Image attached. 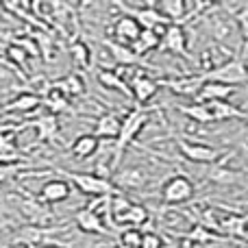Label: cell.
<instances>
[{"instance_id":"6da1fadb","label":"cell","mask_w":248,"mask_h":248,"mask_svg":"<svg viewBox=\"0 0 248 248\" xmlns=\"http://www.w3.org/2000/svg\"><path fill=\"white\" fill-rule=\"evenodd\" d=\"M150 120V111L148 109H141V107H135L131 111H126V116L122 118V124H120V135L118 140L113 141V159H111V170H116L118 163H120L122 155L126 153V148L135 141V137L140 135V131L148 124Z\"/></svg>"},{"instance_id":"7a4b0ae2","label":"cell","mask_w":248,"mask_h":248,"mask_svg":"<svg viewBox=\"0 0 248 248\" xmlns=\"http://www.w3.org/2000/svg\"><path fill=\"white\" fill-rule=\"evenodd\" d=\"M68 181L72 185H77L78 192L85 194L92 198H100V196H113L116 194V185L109 179L94 174V172H65Z\"/></svg>"},{"instance_id":"3957f363","label":"cell","mask_w":248,"mask_h":248,"mask_svg":"<svg viewBox=\"0 0 248 248\" xmlns=\"http://www.w3.org/2000/svg\"><path fill=\"white\" fill-rule=\"evenodd\" d=\"M202 77H205V81L235 87V85H244V83H248V68L242 59H231L224 65H220V68L211 70V72H202Z\"/></svg>"},{"instance_id":"277c9868","label":"cell","mask_w":248,"mask_h":248,"mask_svg":"<svg viewBox=\"0 0 248 248\" xmlns=\"http://www.w3.org/2000/svg\"><path fill=\"white\" fill-rule=\"evenodd\" d=\"M196 185L189 176L185 174H174L163 183L161 187V201L163 205H183V202L192 201Z\"/></svg>"},{"instance_id":"5b68a950","label":"cell","mask_w":248,"mask_h":248,"mask_svg":"<svg viewBox=\"0 0 248 248\" xmlns=\"http://www.w3.org/2000/svg\"><path fill=\"white\" fill-rule=\"evenodd\" d=\"M176 141V148L179 153L183 155L187 161H194V163H218L222 159V150L216 148V146H209V144H198V141H187L183 137H179Z\"/></svg>"},{"instance_id":"8992f818","label":"cell","mask_w":248,"mask_h":248,"mask_svg":"<svg viewBox=\"0 0 248 248\" xmlns=\"http://www.w3.org/2000/svg\"><path fill=\"white\" fill-rule=\"evenodd\" d=\"M159 85L168 87L172 94L185 96V98H196L201 94L202 85H205V77L201 74H189V77H170V78H159Z\"/></svg>"},{"instance_id":"52a82bcc","label":"cell","mask_w":248,"mask_h":248,"mask_svg":"<svg viewBox=\"0 0 248 248\" xmlns=\"http://www.w3.org/2000/svg\"><path fill=\"white\" fill-rule=\"evenodd\" d=\"M161 48L172 55H179L189 59V50H187V33L181 24H170L166 31V35L161 37Z\"/></svg>"},{"instance_id":"ba28073f","label":"cell","mask_w":248,"mask_h":248,"mask_svg":"<svg viewBox=\"0 0 248 248\" xmlns=\"http://www.w3.org/2000/svg\"><path fill=\"white\" fill-rule=\"evenodd\" d=\"M227 159H220L218 163L209 166V170H207V181H211V183H216V185H222V187L244 183V174L237 172V170L227 168Z\"/></svg>"},{"instance_id":"9c48e42d","label":"cell","mask_w":248,"mask_h":248,"mask_svg":"<svg viewBox=\"0 0 248 248\" xmlns=\"http://www.w3.org/2000/svg\"><path fill=\"white\" fill-rule=\"evenodd\" d=\"M128 87H131V94H133V98L137 100V105H146L155 94H157L159 83L155 81L153 77H148V74L137 72L135 77L131 78Z\"/></svg>"},{"instance_id":"30bf717a","label":"cell","mask_w":248,"mask_h":248,"mask_svg":"<svg viewBox=\"0 0 248 248\" xmlns=\"http://www.w3.org/2000/svg\"><path fill=\"white\" fill-rule=\"evenodd\" d=\"M74 222H77V227L81 229L83 233H92V235H109V233H111L107 227H105L103 218L96 216L94 211L87 209V207H83V209L77 211Z\"/></svg>"},{"instance_id":"8fae6325","label":"cell","mask_w":248,"mask_h":248,"mask_svg":"<svg viewBox=\"0 0 248 248\" xmlns=\"http://www.w3.org/2000/svg\"><path fill=\"white\" fill-rule=\"evenodd\" d=\"M70 192H72V189H70L68 181L50 179L42 185V189H39V201L50 202V205H55V202H63L65 198L70 196Z\"/></svg>"},{"instance_id":"7c38bea8","label":"cell","mask_w":248,"mask_h":248,"mask_svg":"<svg viewBox=\"0 0 248 248\" xmlns=\"http://www.w3.org/2000/svg\"><path fill=\"white\" fill-rule=\"evenodd\" d=\"M140 33H141V26L128 16H120L116 20V24H113V37H116V42L124 44V46H131L140 37Z\"/></svg>"},{"instance_id":"4fadbf2b","label":"cell","mask_w":248,"mask_h":248,"mask_svg":"<svg viewBox=\"0 0 248 248\" xmlns=\"http://www.w3.org/2000/svg\"><path fill=\"white\" fill-rule=\"evenodd\" d=\"M103 46L107 48V52L111 55V59L116 61L118 65H140L141 59L131 50V46H124V44L116 42V39H103Z\"/></svg>"},{"instance_id":"5bb4252c","label":"cell","mask_w":248,"mask_h":248,"mask_svg":"<svg viewBox=\"0 0 248 248\" xmlns=\"http://www.w3.org/2000/svg\"><path fill=\"white\" fill-rule=\"evenodd\" d=\"M207 109L211 111V116H214V122H227V120H246L248 118L244 116V111H242L240 107H235V105H231L229 100H214V103H205Z\"/></svg>"},{"instance_id":"9a60e30c","label":"cell","mask_w":248,"mask_h":248,"mask_svg":"<svg viewBox=\"0 0 248 248\" xmlns=\"http://www.w3.org/2000/svg\"><path fill=\"white\" fill-rule=\"evenodd\" d=\"M120 124L122 120L116 116V113H103V116L96 120L94 124V137H103V140H111V141H116L118 140V135H120Z\"/></svg>"},{"instance_id":"2e32d148","label":"cell","mask_w":248,"mask_h":248,"mask_svg":"<svg viewBox=\"0 0 248 248\" xmlns=\"http://www.w3.org/2000/svg\"><path fill=\"white\" fill-rule=\"evenodd\" d=\"M233 94H235V87L222 85V83L205 81L201 94H198L194 100H196V103H214V100H229Z\"/></svg>"},{"instance_id":"e0dca14e","label":"cell","mask_w":248,"mask_h":248,"mask_svg":"<svg viewBox=\"0 0 248 248\" xmlns=\"http://www.w3.org/2000/svg\"><path fill=\"white\" fill-rule=\"evenodd\" d=\"M209 29H211V35L218 39V44H222V42L227 44L237 33L235 20H231L229 16H214L209 20Z\"/></svg>"},{"instance_id":"ac0fdd59","label":"cell","mask_w":248,"mask_h":248,"mask_svg":"<svg viewBox=\"0 0 248 248\" xmlns=\"http://www.w3.org/2000/svg\"><path fill=\"white\" fill-rule=\"evenodd\" d=\"M233 59V52L229 50L224 44H211L209 48H207V52L202 55V61H205V68H207V72H211V70H216V68H220V65H224L227 61H231Z\"/></svg>"},{"instance_id":"d6986e66","label":"cell","mask_w":248,"mask_h":248,"mask_svg":"<svg viewBox=\"0 0 248 248\" xmlns=\"http://www.w3.org/2000/svg\"><path fill=\"white\" fill-rule=\"evenodd\" d=\"M96 78H98V83H100L103 87H107V90H116V92H120V94L128 96V98H133L128 83L124 81V78L116 72V70L103 68V70H98V72H96Z\"/></svg>"},{"instance_id":"ffe728a7","label":"cell","mask_w":248,"mask_h":248,"mask_svg":"<svg viewBox=\"0 0 248 248\" xmlns=\"http://www.w3.org/2000/svg\"><path fill=\"white\" fill-rule=\"evenodd\" d=\"M157 48H161V37H159L155 31H148V29H141L140 37H137L135 42L131 44V50L135 52L140 59L144 55H148V52L157 50Z\"/></svg>"},{"instance_id":"44dd1931","label":"cell","mask_w":248,"mask_h":248,"mask_svg":"<svg viewBox=\"0 0 248 248\" xmlns=\"http://www.w3.org/2000/svg\"><path fill=\"white\" fill-rule=\"evenodd\" d=\"M52 87H55L59 94H63L65 98H77V96L85 94V83H83V78L78 77V74H68V77L52 83Z\"/></svg>"},{"instance_id":"7402d4cb","label":"cell","mask_w":248,"mask_h":248,"mask_svg":"<svg viewBox=\"0 0 248 248\" xmlns=\"http://www.w3.org/2000/svg\"><path fill=\"white\" fill-rule=\"evenodd\" d=\"M98 150V137H94V133H87V135H78L77 140L72 141V146H70V153L74 155V159H78V161H83V159L92 157V155Z\"/></svg>"},{"instance_id":"603a6c76","label":"cell","mask_w":248,"mask_h":248,"mask_svg":"<svg viewBox=\"0 0 248 248\" xmlns=\"http://www.w3.org/2000/svg\"><path fill=\"white\" fill-rule=\"evenodd\" d=\"M146 181H148V174H146L141 168H128V170H124V172H120V174L116 176V185H120V187H128V189L144 187Z\"/></svg>"},{"instance_id":"cb8c5ba5","label":"cell","mask_w":248,"mask_h":248,"mask_svg":"<svg viewBox=\"0 0 248 248\" xmlns=\"http://www.w3.org/2000/svg\"><path fill=\"white\" fill-rule=\"evenodd\" d=\"M33 128H37L39 133V140H55L57 133H59V122H57V116H52V113H46V116L37 118V120L29 122Z\"/></svg>"},{"instance_id":"d4e9b609","label":"cell","mask_w":248,"mask_h":248,"mask_svg":"<svg viewBox=\"0 0 248 248\" xmlns=\"http://www.w3.org/2000/svg\"><path fill=\"white\" fill-rule=\"evenodd\" d=\"M179 109L183 116L192 118L194 122L198 124H214V116H211V111L207 109L205 103H192V105H179Z\"/></svg>"},{"instance_id":"484cf974","label":"cell","mask_w":248,"mask_h":248,"mask_svg":"<svg viewBox=\"0 0 248 248\" xmlns=\"http://www.w3.org/2000/svg\"><path fill=\"white\" fill-rule=\"evenodd\" d=\"M39 105H42V98H39L37 94H31V92H26V94H20L17 98H13L11 103L7 105V111L26 113V111H33V109H37Z\"/></svg>"},{"instance_id":"4316f807","label":"cell","mask_w":248,"mask_h":248,"mask_svg":"<svg viewBox=\"0 0 248 248\" xmlns=\"http://www.w3.org/2000/svg\"><path fill=\"white\" fill-rule=\"evenodd\" d=\"M146 222H148V209L144 205H140V202H133L131 209L124 214V218L118 224H131V229H137Z\"/></svg>"},{"instance_id":"83f0119b","label":"cell","mask_w":248,"mask_h":248,"mask_svg":"<svg viewBox=\"0 0 248 248\" xmlns=\"http://www.w3.org/2000/svg\"><path fill=\"white\" fill-rule=\"evenodd\" d=\"M22 211H24L26 216H29L31 220H33L35 224H46L48 220H52V214L46 209V207H42L39 202H33V201H29V202H22Z\"/></svg>"},{"instance_id":"f1b7e54d","label":"cell","mask_w":248,"mask_h":248,"mask_svg":"<svg viewBox=\"0 0 248 248\" xmlns=\"http://www.w3.org/2000/svg\"><path fill=\"white\" fill-rule=\"evenodd\" d=\"M42 105H48V109H50L52 116H55V113H61V111H70L68 98H65L63 94H59L55 87H50V90H48V94L42 98Z\"/></svg>"},{"instance_id":"f546056e","label":"cell","mask_w":248,"mask_h":248,"mask_svg":"<svg viewBox=\"0 0 248 248\" xmlns=\"http://www.w3.org/2000/svg\"><path fill=\"white\" fill-rule=\"evenodd\" d=\"M70 52H72V59H74V63H77L78 68L87 70L92 65V50H90V46H87L85 42L77 39V42L70 46Z\"/></svg>"},{"instance_id":"4dcf8cb0","label":"cell","mask_w":248,"mask_h":248,"mask_svg":"<svg viewBox=\"0 0 248 248\" xmlns=\"http://www.w3.org/2000/svg\"><path fill=\"white\" fill-rule=\"evenodd\" d=\"M220 237H222V235H218V233L205 229L202 224H196V227H194L189 233H185V240H187V242H196V244H205V242H218Z\"/></svg>"},{"instance_id":"1f68e13d","label":"cell","mask_w":248,"mask_h":248,"mask_svg":"<svg viewBox=\"0 0 248 248\" xmlns=\"http://www.w3.org/2000/svg\"><path fill=\"white\" fill-rule=\"evenodd\" d=\"M133 202L128 201L126 196H122V194H113L111 196V222L118 224L120 220L124 218V214H126L128 209H131Z\"/></svg>"},{"instance_id":"d6a6232c","label":"cell","mask_w":248,"mask_h":248,"mask_svg":"<svg viewBox=\"0 0 248 248\" xmlns=\"http://www.w3.org/2000/svg\"><path fill=\"white\" fill-rule=\"evenodd\" d=\"M141 237H144V233L140 229H124V231H120V244L128 248H140Z\"/></svg>"},{"instance_id":"836d02e7","label":"cell","mask_w":248,"mask_h":248,"mask_svg":"<svg viewBox=\"0 0 248 248\" xmlns=\"http://www.w3.org/2000/svg\"><path fill=\"white\" fill-rule=\"evenodd\" d=\"M235 24H237V29H240L242 39H244V48H248V4H244V7L235 13Z\"/></svg>"},{"instance_id":"e575fe53","label":"cell","mask_w":248,"mask_h":248,"mask_svg":"<svg viewBox=\"0 0 248 248\" xmlns=\"http://www.w3.org/2000/svg\"><path fill=\"white\" fill-rule=\"evenodd\" d=\"M140 248H163V240L157 235V233L148 231V233H144V237H141Z\"/></svg>"},{"instance_id":"d590c367","label":"cell","mask_w":248,"mask_h":248,"mask_svg":"<svg viewBox=\"0 0 248 248\" xmlns=\"http://www.w3.org/2000/svg\"><path fill=\"white\" fill-rule=\"evenodd\" d=\"M7 55L11 57L17 65H26V57H29V52H24L20 46H16V44H11V46L7 48Z\"/></svg>"},{"instance_id":"8d00e7d4","label":"cell","mask_w":248,"mask_h":248,"mask_svg":"<svg viewBox=\"0 0 248 248\" xmlns=\"http://www.w3.org/2000/svg\"><path fill=\"white\" fill-rule=\"evenodd\" d=\"M13 170H17L13 163H0V181H4L7 176H11Z\"/></svg>"},{"instance_id":"74e56055","label":"cell","mask_w":248,"mask_h":248,"mask_svg":"<svg viewBox=\"0 0 248 248\" xmlns=\"http://www.w3.org/2000/svg\"><path fill=\"white\" fill-rule=\"evenodd\" d=\"M240 109H242V111H244V116L248 118V98L244 100V105H242V107H240Z\"/></svg>"},{"instance_id":"f35d334b","label":"cell","mask_w":248,"mask_h":248,"mask_svg":"<svg viewBox=\"0 0 248 248\" xmlns=\"http://www.w3.org/2000/svg\"><path fill=\"white\" fill-rule=\"evenodd\" d=\"M42 248H63V246H52V244H50V246H42Z\"/></svg>"},{"instance_id":"ab89813d","label":"cell","mask_w":248,"mask_h":248,"mask_svg":"<svg viewBox=\"0 0 248 248\" xmlns=\"http://www.w3.org/2000/svg\"><path fill=\"white\" fill-rule=\"evenodd\" d=\"M116 248H128V246H124V244H120V242H118V246Z\"/></svg>"},{"instance_id":"60d3db41","label":"cell","mask_w":248,"mask_h":248,"mask_svg":"<svg viewBox=\"0 0 248 248\" xmlns=\"http://www.w3.org/2000/svg\"><path fill=\"white\" fill-rule=\"evenodd\" d=\"M246 205H248V202H246Z\"/></svg>"}]
</instances>
